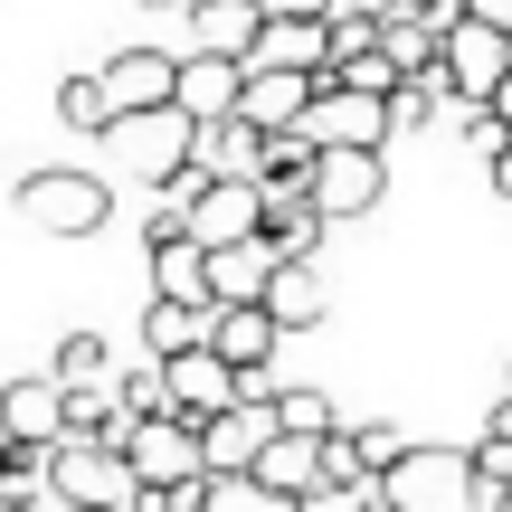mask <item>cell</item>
I'll return each mask as SVG.
<instances>
[{
  "mask_svg": "<svg viewBox=\"0 0 512 512\" xmlns=\"http://www.w3.org/2000/svg\"><path fill=\"white\" fill-rule=\"evenodd\" d=\"M380 494L399 512H503L512 503V494H494V484L475 475V446H408L380 475Z\"/></svg>",
  "mask_w": 512,
  "mask_h": 512,
  "instance_id": "cell-1",
  "label": "cell"
},
{
  "mask_svg": "<svg viewBox=\"0 0 512 512\" xmlns=\"http://www.w3.org/2000/svg\"><path fill=\"white\" fill-rule=\"evenodd\" d=\"M48 494L57 503H124V512H143V475H133V456L114 437H57L48 446Z\"/></svg>",
  "mask_w": 512,
  "mask_h": 512,
  "instance_id": "cell-2",
  "label": "cell"
},
{
  "mask_svg": "<svg viewBox=\"0 0 512 512\" xmlns=\"http://www.w3.org/2000/svg\"><path fill=\"white\" fill-rule=\"evenodd\" d=\"M19 219L38 238H95V228H114V190L95 171H29L19 181Z\"/></svg>",
  "mask_w": 512,
  "mask_h": 512,
  "instance_id": "cell-3",
  "label": "cell"
},
{
  "mask_svg": "<svg viewBox=\"0 0 512 512\" xmlns=\"http://www.w3.org/2000/svg\"><path fill=\"white\" fill-rule=\"evenodd\" d=\"M124 456H133V475H143V494H152V484H200L209 475V437H200V418H181V408L133 418L124 427Z\"/></svg>",
  "mask_w": 512,
  "mask_h": 512,
  "instance_id": "cell-4",
  "label": "cell"
},
{
  "mask_svg": "<svg viewBox=\"0 0 512 512\" xmlns=\"http://www.w3.org/2000/svg\"><path fill=\"white\" fill-rule=\"evenodd\" d=\"M114 143L133 152V181L162 190V181H181V171L200 162V114H181V105H162V114H124V124H114Z\"/></svg>",
  "mask_w": 512,
  "mask_h": 512,
  "instance_id": "cell-5",
  "label": "cell"
},
{
  "mask_svg": "<svg viewBox=\"0 0 512 512\" xmlns=\"http://www.w3.org/2000/svg\"><path fill=\"white\" fill-rule=\"evenodd\" d=\"M294 133H313L323 152H342V143L380 152L399 124H389V95H370V86H342V76H323V95H313V114H304Z\"/></svg>",
  "mask_w": 512,
  "mask_h": 512,
  "instance_id": "cell-6",
  "label": "cell"
},
{
  "mask_svg": "<svg viewBox=\"0 0 512 512\" xmlns=\"http://www.w3.org/2000/svg\"><path fill=\"white\" fill-rule=\"evenodd\" d=\"M437 76H446V95H456V105H484V95L512 76V29H494V19L465 10L456 29H446V67H437Z\"/></svg>",
  "mask_w": 512,
  "mask_h": 512,
  "instance_id": "cell-7",
  "label": "cell"
},
{
  "mask_svg": "<svg viewBox=\"0 0 512 512\" xmlns=\"http://www.w3.org/2000/svg\"><path fill=\"white\" fill-rule=\"evenodd\" d=\"M380 200H389V162H380V152L342 143V152H323V162H313V209H323L332 228H342V219H370Z\"/></svg>",
  "mask_w": 512,
  "mask_h": 512,
  "instance_id": "cell-8",
  "label": "cell"
},
{
  "mask_svg": "<svg viewBox=\"0 0 512 512\" xmlns=\"http://www.w3.org/2000/svg\"><path fill=\"white\" fill-rule=\"evenodd\" d=\"M162 380H171V408H181V418H219V408H238V399H247V370L228 361L219 342L171 351V361H162Z\"/></svg>",
  "mask_w": 512,
  "mask_h": 512,
  "instance_id": "cell-9",
  "label": "cell"
},
{
  "mask_svg": "<svg viewBox=\"0 0 512 512\" xmlns=\"http://www.w3.org/2000/svg\"><path fill=\"white\" fill-rule=\"evenodd\" d=\"M105 95H114V114L181 105V57H171V48H114L105 57Z\"/></svg>",
  "mask_w": 512,
  "mask_h": 512,
  "instance_id": "cell-10",
  "label": "cell"
},
{
  "mask_svg": "<svg viewBox=\"0 0 512 512\" xmlns=\"http://www.w3.org/2000/svg\"><path fill=\"white\" fill-rule=\"evenodd\" d=\"M418 437H399L389 418H370V427H332L323 437V484H380L389 465L408 456Z\"/></svg>",
  "mask_w": 512,
  "mask_h": 512,
  "instance_id": "cell-11",
  "label": "cell"
},
{
  "mask_svg": "<svg viewBox=\"0 0 512 512\" xmlns=\"http://www.w3.org/2000/svg\"><path fill=\"white\" fill-rule=\"evenodd\" d=\"M313 95H323V76H313V67H247L238 114H247V124H266V133H294L313 114Z\"/></svg>",
  "mask_w": 512,
  "mask_h": 512,
  "instance_id": "cell-12",
  "label": "cell"
},
{
  "mask_svg": "<svg viewBox=\"0 0 512 512\" xmlns=\"http://www.w3.org/2000/svg\"><path fill=\"white\" fill-rule=\"evenodd\" d=\"M200 437H209V475H247V465L266 456V437H275V399L219 408V418H200Z\"/></svg>",
  "mask_w": 512,
  "mask_h": 512,
  "instance_id": "cell-13",
  "label": "cell"
},
{
  "mask_svg": "<svg viewBox=\"0 0 512 512\" xmlns=\"http://www.w3.org/2000/svg\"><path fill=\"white\" fill-rule=\"evenodd\" d=\"M0 427L29 437V446H57V437H67V380H57V370L10 380V389H0Z\"/></svg>",
  "mask_w": 512,
  "mask_h": 512,
  "instance_id": "cell-14",
  "label": "cell"
},
{
  "mask_svg": "<svg viewBox=\"0 0 512 512\" xmlns=\"http://www.w3.org/2000/svg\"><path fill=\"white\" fill-rule=\"evenodd\" d=\"M247 67H332V19H304V10H266V38H256Z\"/></svg>",
  "mask_w": 512,
  "mask_h": 512,
  "instance_id": "cell-15",
  "label": "cell"
},
{
  "mask_svg": "<svg viewBox=\"0 0 512 512\" xmlns=\"http://www.w3.org/2000/svg\"><path fill=\"white\" fill-rule=\"evenodd\" d=\"M266 313L285 332H313L332 313V285H323V266L313 256H275V275H266Z\"/></svg>",
  "mask_w": 512,
  "mask_h": 512,
  "instance_id": "cell-16",
  "label": "cell"
},
{
  "mask_svg": "<svg viewBox=\"0 0 512 512\" xmlns=\"http://www.w3.org/2000/svg\"><path fill=\"white\" fill-rule=\"evenodd\" d=\"M190 38H200L209 57H256V38H266V0H190Z\"/></svg>",
  "mask_w": 512,
  "mask_h": 512,
  "instance_id": "cell-17",
  "label": "cell"
},
{
  "mask_svg": "<svg viewBox=\"0 0 512 512\" xmlns=\"http://www.w3.org/2000/svg\"><path fill=\"white\" fill-rule=\"evenodd\" d=\"M238 95H247V67H238V57H209V48L181 57V114L228 124V114H238Z\"/></svg>",
  "mask_w": 512,
  "mask_h": 512,
  "instance_id": "cell-18",
  "label": "cell"
},
{
  "mask_svg": "<svg viewBox=\"0 0 512 512\" xmlns=\"http://www.w3.org/2000/svg\"><path fill=\"white\" fill-rule=\"evenodd\" d=\"M266 275H275V247L266 238L209 247V304H266Z\"/></svg>",
  "mask_w": 512,
  "mask_h": 512,
  "instance_id": "cell-19",
  "label": "cell"
},
{
  "mask_svg": "<svg viewBox=\"0 0 512 512\" xmlns=\"http://www.w3.org/2000/svg\"><path fill=\"white\" fill-rule=\"evenodd\" d=\"M247 475L266 484V494H294V503H304L313 484H323V437H285V427H275V437H266V456H256Z\"/></svg>",
  "mask_w": 512,
  "mask_h": 512,
  "instance_id": "cell-20",
  "label": "cell"
},
{
  "mask_svg": "<svg viewBox=\"0 0 512 512\" xmlns=\"http://www.w3.org/2000/svg\"><path fill=\"white\" fill-rule=\"evenodd\" d=\"M209 323H219V304H181V294H152L143 313V361H171V351H200Z\"/></svg>",
  "mask_w": 512,
  "mask_h": 512,
  "instance_id": "cell-21",
  "label": "cell"
},
{
  "mask_svg": "<svg viewBox=\"0 0 512 512\" xmlns=\"http://www.w3.org/2000/svg\"><path fill=\"white\" fill-rule=\"evenodd\" d=\"M323 209H313V190H266V219H256V238H266L275 256H313L323 247Z\"/></svg>",
  "mask_w": 512,
  "mask_h": 512,
  "instance_id": "cell-22",
  "label": "cell"
},
{
  "mask_svg": "<svg viewBox=\"0 0 512 512\" xmlns=\"http://www.w3.org/2000/svg\"><path fill=\"white\" fill-rule=\"evenodd\" d=\"M266 124H247V114H228V124H200V162L219 171V181H256L266 171Z\"/></svg>",
  "mask_w": 512,
  "mask_h": 512,
  "instance_id": "cell-23",
  "label": "cell"
},
{
  "mask_svg": "<svg viewBox=\"0 0 512 512\" xmlns=\"http://www.w3.org/2000/svg\"><path fill=\"white\" fill-rule=\"evenodd\" d=\"M152 294H181V304H209V247L190 228L152 238Z\"/></svg>",
  "mask_w": 512,
  "mask_h": 512,
  "instance_id": "cell-24",
  "label": "cell"
},
{
  "mask_svg": "<svg viewBox=\"0 0 512 512\" xmlns=\"http://www.w3.org/2000/svg\"><path fill=\"white\" fill-rule=\"evenodd\" d=\"M380 48L399 57V76H437L446 67V19H427V10H399L380 29Z\"/></svg>",
  "mask_w": 512,
  "mask_h": 512,
  "instance_id": "cell-25",
  "label": "cell"
},
{
  "mask_svg": "<svg viewBox=\"0 0 512 512\" xmlns=\"http://www.w3.org/2000/svg\"><path fill=\"white\" fill-rule=\"evenodd\" d=\"M57 124H67V133H114V124H124V114H114V95H105V67L57 76Z\"/></svg>",
  "mask_w": 512,
  "mask_h": 512,
  "instance_id": "cell-26",
  "label": "cell"
},
{
  "mask_svg": "<svg viewBox=\"0 0 512 512\" xmlns=\"http://www.w3.org/2000/svg\"><path fill=\"white\" fill-rule=\"evenodd\" d=\"M313 162H323V143H313V133H275L256 181H266V190H313Z\"/></svg>",
  "mask_w": 512,
  "mask_h": 512,
  "instance_id": "cell-27",
  "label": "cell"
},
{
  "mask_svg": "<svg viewBox=\"0 0 512 512\" xmlns=\"http://www.w3.org/2000/svg\"><path fill=\"white\" fill-rule=\"evenodd\" d=\"M275 427H285V437H332L342 408H332L323 389H275Z\"/></svg>",
  "mask_w": 512,
  "mask_h": 512,
  "instance_id": "cell-28",
  "label": "cell"
},
{
  "mask_svg": "<svg viewBox=\"0 0 512 512\" xmlns=\"http://www.w3.org/2000/svg\"><path fill=\"white\" fill-rule=\"evenodd\" d=\"M57 380H114V342L105 332H67V342H57Z\"/></svg>",
  "mask_w": 512,
  "mask_h": 512,
  "instance_id": "cell-29",
  "label": "cell"
},
{
  "mask_svg": "<svg viewBox=\"0 0 512 512\" xmlns=\"http://www.w3.org/2000/svg\"><path fill=\"white\" fill-rule=\"evenodd\" d=\"M209 512H304L294 494H266L256 475H209Z\"/></svg>",
  "mask_w": 512,
  "mask_h": 512,
  "instance_id": "cell-30",
  "label": "cell"
},
{
  "mask_svg": "<svg viewBox=\"0 0 512 512\" xmlns=\"http://www.w3.org/2000/svg\"><path fill=\"white\" fill-rule=\"evenodd\" d=\"M456 133H465V143H475V152H484V162H494V152L512 143V124H503V114H494V105H456Z\"/></svg>",
  "mask_w": 512,
  "mask_h": 512,
  "instance_id": "cell-31",
  "label": "cell"
},
{
  "mask_svg": "<svg viewBox=\"0 0 512 512\" xmlns=\"http://www.w3.org/2000/svg\"><path fill=\"white\" fill-rule=\"evenodd\" d=\"M143 512H209V475H200V484H152Z\"/></svg>",
  "mask_w": 512,
  "mask_h": 512,
  "instance_id": "cell-32",
  "label": "cell"
},
{
  "mask_svg": "<svg viewBox=\"0 0 512 512\" xmlns=\"http://www.w3.org/2000/svg\"><path fill=\"white\" fill-rule=\"evenodd\" d=\"M484 181H494V200H512V143L494 152V162H484Z\"/></svg>",
  "mask_w": 512,
  "mask_h": 512,
  "instance_id": "cell-33",
  "label": "cell"
},
{
  "mask_svg": "<svg viewBox=\"0 0 512 512\" xmlns=\"http://www.w3.org/2000/svg\"><path fill=\"white\" fill-rule=\"evenodd\" d=\"M266 10H304V19H332L342 0H266Z\"/></svg>",
  "mask_w": 512,
  "mask_h": 512,
  "instance_id": "cell-34",
  "label": "cell"
},
{
  "mask_svg": "<svg viewBox=\"0 0 512 512\" xmlns=\"http://www.w3.org/2000/svg\"><path fill=\"white\" fill-rule=\"evenodd\" d=\"M475 19H494V29H512V0H465Z\"/></svg>",
  "mask_w": 512,
  "mask_h": 512,
  "instance_id": "cell-35",
  "label": "cell"
},
{
  "mask_svg": "<svg viewBox=\"0 0 512 512\" xmlns=\"http://www.w3.org/2000/svg\"><path fill=\"white\" fill-rule=\"evenodd\" d=\"M484 105H494V114H503V124H512V76H503V86H494V95H484Z\"/></svg>",
  "mask_w": 512,
  "mask_h": 512,
  "instance_id": "cell-36",
  "label": "cell"
},
{
  "mask_svg": "<svg viewBox=\"0 0 512 512\" xmlns=\"http://www.w3.org/2000/svg\"><path fill=\"white\" fill-rule=\"evenodd\" d=\"M67 512H124V503H67Z\"/></svg>",
  "mask_w": 512,
  "mask_h": 512,
  "instance_id": "cell-37",
  "label": "cell"
},
{
  "mask_svg": "<svg viewBox=\"0 0 512 512\" xmlns=\"http://www.w3.org/2000/svg\"><path fill=\"white\" fill-rule=\"evenodd\" d=\"M143 10H190V0H143Z\"/></svg>",
  "mask_w": 512,
  "mask_h": 512,
  "instance_id": "cell-38",
  "label": "cell"
}]
</instances>
